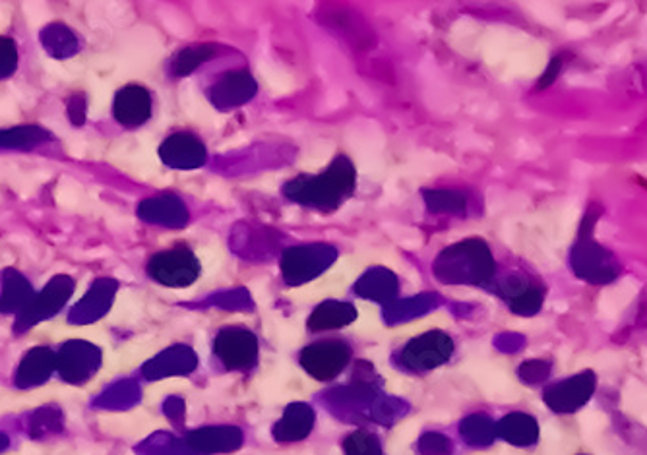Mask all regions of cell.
Listing matches in <instances>:
<instances>
[{
    "label": "cell",
    "instance_id": "8fae6325",
    "mask_svg": "<svg viewBox=\"0 0 647 455\" xmlns=\"http://www.w3.org/2000/svg\"><path fill=\"white\" fill-rule=\"evenodd\" d=\"M254 91H256V86H254L252 78L245 72H235L217 84L216 99L217 101L225 99L231 105H239V103H245L247 99H250L254 95Z\"/></svg>",
    "mask_w": 647,
    "mask_h": 455
},
{
    "label": "cell",
    "instance_id": "4fadbf2b",
    "mask_svg": "<svg viewBox=\"0 0 647 455\" xmlns=\"http://www.w3.org/2000/svg\"><path fill=\"white\" fill-rule=\"evenodd\" d=\"M216 55V47H190V49H185L181 51L175 61H173V72L179 74V76H185V74H190L198 64L212 59Z\"/></svg>",
    "mask_w": 647,
    "mask_h": 455
},
{
    "label": "cell",
    "instance_id": "9a60e30c",
    "mask_svg": "<svg viewBox=\"0 0 647 455\" xmlns=\"http://www.w3.org/2000/svg\"><path fill=\"white\" fill-rule=\"evenodd\" d=\"M429 208L434 212H465V198L458 192H425Z\"/></svg>",
    "mask_w": 647,
    "mask_h": 455
},
{
    "label": "cell",
    "instance_id": "3957f363",
    "mask_svg": "<svg viewBox=\"0 0 647 455\" xmlns=\"http://www.w3.org/2000/svg\"><path fill=\"white\" fill-rule=\"evenodd\" d=\"M150 275L169 287H188L196 281L200 264L186 248H175L155 254L148 266Z\"/></svg>",
    "mask_w": 647,
    "mask_h": 455
},
{
    "label": "cell",
    "instance_id": "7a4b0ae2",
    "mask_svg": "<svg viewBox=\"0 0 647 455\" xmlns=\"http://www.w3.org/2000/svg\"><path fill=\"white\" fill-rule=\"evenodd\" d=\"M494 262L491 252L481 241H467L446 248L436 262V273L444 283L463 281H485L493 273Z\"/></svg>",
    "mask_w": 647,
    "mask_h": 455
},
{
    "label": "cell",
    "instance_id": "5bb4252c",
    "mask_svg": "<svg viewBox=\"0 0 647 455\" xmlns=\"http://www.w3.org/2000/svg\"><path fill=\"white\" fill-rule=\"evenodd\" d=\"M47 134H43L39 128L31 126V128H16V130H6L0 132V146L6 148H26V146H33L39 140H43Z\"/></svg>",
    "mask_w": 647,
    "mask_h": 455
},
{
    "label": "cell",
    "instance_id": "7c38bea8",
    "mask_svg": "<svg viewBox=\"0 0 647 455\" xmlns=\"http://www.w3.org/2000/svg\"><path fill=\"white\" fill-rule=\"evenodd\" d=\"M140 215L146 221L163 223V225H183L186 221V213H183L179 202L171 204V198H157L144 202L140 208Z\"/></svg>",
    "mask_w": 647,
    "mask_h": 455
},
{
    "label": "cell",
    "instance_id": "52a82bcc",
    "mask_svg": "<svg viewBox=\"0 0 647 455\" xmlns=\"http://www.w3.org/2000/svg\"><path fill=\"white\" fill-rule=\"evenodd\" d=\"M452 353L450 337L442 334H427L415 341L405 351V361L413 366H436L444 363Z\"/></svg>",
    "mask_w": 647,
    "mask_h": 455
},
{
    "label": "cell",
    "instance_id": "9c48e42d",
    "mask_svg": "<svg viewBox=\"0 0 647 455\" xmlns=\"http://www.w3.org/2000/svg\"><path fill=\"white\" fill-rule=\"evenodd\" d=\"M574 268L582 277L595 283H607L615 277V264L609 262V256L603 252L601 246L589 244L586 248H576Z\"/></svg>",
    "mask_w": 647,
    "mask_h": 455
},
{
    "label": "cell",
    "instance_id": "ba28073f",
    "mask_svg": "<svg viewBox=\"0 0 647 455\" xmlns=\"http://www.w3.org/2000/svg\"><path fill=\"white\" fill-rule=\"evenodd\" d=\"M161 157L171 167H198L206 161V150L194 136L175 134L161 146Z\"/></svg>",
    "mask_w": 647,
    "mask_h": 455
},
{
    "label": "cell",
    "instance_id": "6da1fadb",
    "mask_svg": "<svg viewBox=\"0 0 647 455\" xmlns=\"http://www.w3.org/2000/svg\"><path fill=\"white\" fill-rule=\"evenodd\" d=\"M355 171L345 157H338L330 169L318 177H299L285 186L287 198L316 210H336L353 192Z\"/></svg>",
    "mask_w": 647,
    "mask_h": 455
},
{
    "label": "cell",
    "instance_id": "277c9868",
    "mask_svg": "<svg viewBox=\"0 0 647 455\" xmlns=\"http://www.w3.org/2000/svg\"><path fill=\"white\" fill-rule=\"evenodd\" d=\"M349 361V349L338 341H326L312 345L303 351L301 363L314 378L332 380Z\"/></svg>",
    "mask_w": 647,
    "mask_h": 455
},
{
    "label": "cell",
    "instance_id": "8992f818",
    "mask_svg": "<svg viewBox=\"0 0 647 455\" xmlns=\"http://www.w3.org/2000/svg\"><path fill=\"white\" fill-rule=\"evenodd\" d=\"M152 97L140 86H128L115 99V117L124 126H140L150 119Z\"/></svg>",
    "mask_w": 647,
    "mask_h": 455
},
{
    "label": "cell",
    "instance_id": "5b68a950",
    "mask_svg": "<svg viewBox=\"0 0 647 455\" xmlns=\"http://www.w3.org/2000/svg\"><path fill=\"white\" fill-rule=\"evenodd\" d=\"M214 349L227 368H248L256 363V339L248 332L225 330L217 337Z\"/></svg>",
    "mask_w": 647,
    "mask_h": 455
},
{
    "label": "cell",
    "instance_id": "2e32d148",
    "mask_svg": "<svg viewBox=\"0 0 647 455\" xmlns=\"http://www.w3.org/2000/svg\"><path fill=\"white\" fill-rule=\"evenodd\" d=\"M43 43H47L49 51L59 55V47H62V57L70 55L76 51V39L72 31L64 30L62 26H53L47 31H43Z\"/></svg>",
    "mask_w": 647,
    "mask_h": 455
},
{
    "label": "cell",
    "instance_id": "30bf717a",
    "mask_svg": "<svg viewBox=\"0 0 647 455\" xmlns=\"http://www.w3.org/2000/svg\"><path fill=\"white\" fill-rule=\"evenodd\" d=\"M357 316L355 308L349 304L326 303L316 308L310 318V330H334L349 324Z\"/></svg>",
    "mask_w": 647,
    "mask_h": 455
},
{
    "label": "cell",
    "instance_id": "e0dca14e",
    "mask_svg": "<svg viewBox=\"0 0 647 455\" xmlns=\"http://www.w3.org/2000/svg\"><path fill=\"white\" fill-rule=\"evenodd\" d=\"M18 62V53H16V43L12 39L0 37V78H6L16 70Z\"/></svg>",
    "mask_w": 647,
    "mask_h": 455
}]
</instances>
